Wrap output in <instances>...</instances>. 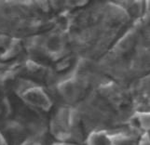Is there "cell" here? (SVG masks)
<instances>
[{
  "label": "cell",
  "mask_w": 150,
  "mask_h": 145,
  "mask_svg": "<svg viewBox=\"0 0 150 145\" xmlns=\"http://www.w3.org/2000/svg\"><path fill=\"white\" fill-rule=\"evenodd\" d=\"M113 9L95 4L94 7L81 9L73 17L67 33L72 49L89 60L105 54L128 23L125 13L118 9L111 15Z\"/></svg>",
  "instance_id": "6da1fadb"
}]
</instances>
